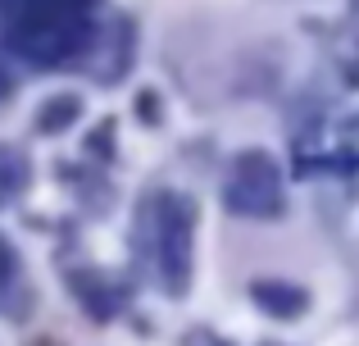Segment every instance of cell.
<instances>
[{"label": "cell", "instance_id": "1", "mask_svg": "<svg viewBox=\"0 0 359 346\" xmlns=\"http://www.w3.org/2000/svg\"><path fill=\"white\" fill-rule=\"evenodd\" d=\"M96 36L91 0H18L9 18V41L32 64H64Z\"/></svg>", "mask_w": 359, "mask_h": 346}, {"label": "cell", "instance_id": "3", "mask_svg": "<svg viewBox=\"0 0 359 346\" xmlns=\"http://www.w3.org/2000/svg\"><path fill=\"white\" fill-rule=\"evenodd\" d=\"M228 210L245 219H278L282 214V173L269 151H245L237 160V178L228 187Z\"/></svg>", "mask_w": 359, "mask_h": 346}, {"label": "cell", "instance_id": "2", "mask_svg": "<svg viewBox=\"0 0 359 346\" xmlns=\"http://www.w3.org/2000/svg\"><path fill=\"white\" fill-rule=\"evenodd\" d=\"M191 237H196V205L177 192L159 196L155 201V265H159V283L173 296H182L187 283H191Z\"/></svg>", "mask_w": 359, "mask_h": 346}, {"label": "cell", "instance_id": "8", "mask_svg": "<svg viewBox=\"0 0 359 346\" xmlns=\"http://www.w3.org/2000/svg\"><path fill=\"white\" fill-rule=\"evenodd\" d=\"M141 119H146V124H159V100L150 96V91H141Z\"/></svg>", "mask_w": 359, "mask_h": 346}, {"label": "cell", "instance_id": "6", "mask_svg": "<svg viewBox=\"0 0 359 346\" xmlns=\"http://www.w3.org/2000/svg\"><path fill=\"white\" fill-rule=\"evenodd\" d=\"M27 187V160L9 146H0V205H9Z\"/></svg>", "mask_w": 359, "mask_h": 346}, {"label": "cell", "instance_id": "7", "mask_svg": "<svg viewBox=\"0 0 359 346\" xmlns=\"http://www.w3.org/2000/svg\"><path fill=\"white\" fill-rule=\"evenodd\" d=\"M109 142H114V124L96 128V133L87 137V151H91V155H100V160H109V155H114V151H109Z\"/></svg>", "mask_w": 359, "mask_h": 346}, {"label": "cell", "instance_id": "5", "mask_svg": "<svg viewBox=\"0 0 359 346\" xmlns=\"http://www.w3.org/2000/svg\"><path fill=\"white\" fill-rule=\"evenodd\" d=\"M78 114H82V100L73 96V91H64V96L46 100V105L36 109V133L55 137V133H64V128H69V124H73Z\"/></svg>", "mask_w": 359, "mask_h": 346}, {"label": "cell", "instance_id": "9", "mask_svg": "<svg viewBox=\"0 0 359 346\" xmlns=\"http://www.w3.org/2000/svg\"><path fill=\"white\" fill-rule=\"evenodd\" d=\"M9 91H14V82H9V73L0 69V100H9Z\"/></svg>", "mask_w": 359, "mask_h": 346}, {"label": "cell", "instance_id": "4", "mask_svg": "<svg viewBox=\"0 0 359 346\" xmlns=\"http://www.w3.org/2000/svg\"><path fill=\"white\" fill-rule=\"evenodd\" d=\"M250 296H255V305H259L264 314H273V319H300V314L309 310V296L300 292L296 283H278V278L250 283Z\"/></svg>", "mask_w": 359, "mask_h": 346}]
</instances>
